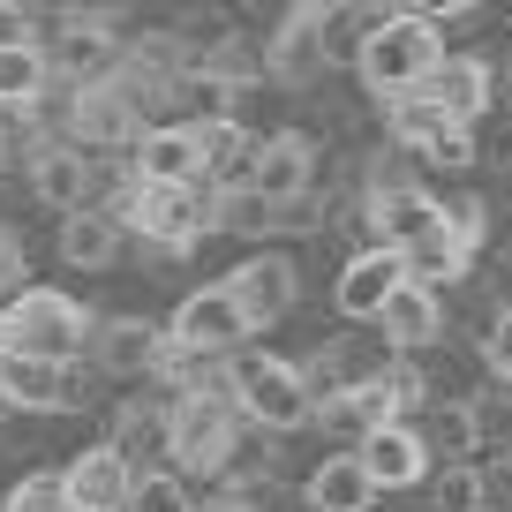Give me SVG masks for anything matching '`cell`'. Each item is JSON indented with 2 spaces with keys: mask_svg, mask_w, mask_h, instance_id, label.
I'll return each mask as SVG.
<instances>
[{
  "mask_svg": "<svg viewBox=\"0 0 512 512\" xmlns=\"http://www.w3.org/2000/svg\"><path fill=\"white\" fill-rule=\"evenodd\" d=\"M437 68H445V38H437L430 16L407 8V16H384L377 31H369L362 68H354V76H362L377 98H407V91H430Z\"/></svg>",
  "mask_w": 512,
  "mask_h": 512,
  "instance_id": "obj_1",
  "label": "cell"
},
{
  "mask_svg": "<svg viewBox=\"0 0 512 512\" xmlns=\"http://www.w3.org/2000/svg\"><path fill=\"white\" fill-rule=\"evenodd\" d=\"M226 392L241 400V415L256 422V430H272V437H287V430H302V422H317V392H309V369H294V362H279V354H256V347H241V354H226Z\"/></svg>",
  "mask_w": 512,
  "mask_h": 512,
  "instance_id": "obj_2",
  "label": "cell"
},
{
  "mask_svg": "<svg viewBox=\"0 0 512 512\" xmlns=\"http://www.w3.org/2000/svg\"><path fill=\"white\" fill-rule=\"evenodd\" d=\"M121 226H136V234H144L151 249H166V256H189L196 241L219 226V189H204V181H144L136 174V196H128Z\"/></svg>",
  "mask_w": 512,
  "mask_h": 512,
  "instance_id": "obj_3",
  "label": "cell"
},
{
  "mask_svg": "<svg viewBox=\"0 0 512 512\" xmlns=\"http://www.w3.org/2000/svg\"><path fill=\"white\" fill-rule=\"evenodd\" d=\"M241 430H249V415H241V400L226 392V384L174 392V467L181 475H226Z\"/></svg>",
  "mask_w": 512,
  "mask_h": 512,
  "instance_id": "obj_4",
  "label": "cell"
},
{
  "mask_svg": "<svg viewBox=\"0 0 512 512\" xmlns=\"http://www.w3.org/2000/svg\"><path fill=\"white\" fill-rule=\"evenodd\" d=\"M16 354H46V362H83V347L98 339V317L61 287H23L16 302H0Z\"/></svg>",
  "mask_w": 512,
  "mask_h": 512,
  "instance_id": "obj_5",
  "label": "cell"
},
{
  "mask_svg": "<svg viewBox=\"0 0 512 512\" xmlns=\"http://www.w3.org/2000/svg\"><path fill=\"white\" fill-rule=\"evenodd\" d=\"M166 339H174L181 354H196V362H211V354H241V347H249V309L234 302L226 279H219V287H196V294H181Z\"/></svg>",
  "mask_w": 512,
  "mask_h": 512,
  "instance_id": "obj_6",
  "label": "cell"
},
{
  "mask_svg": "<svg viewBox=\"0 0 512 512\" xmlns=\"http://www.w3.org/2000/svg\"><path fill=\"white\" fill-rule=\"evenodd\" d=\"M407 279H415V272H407V256L392 249V241H369L362 256H347V272H339V287H332V309L347 324H377L384 302H392Z\"/></svg>",
  "mask_w": 512,
  "mask_h": 512,
  "instance_id": "obj_7",
  "label": "cell"
},
{
  "mask_svg": "<svg viewBox=\"0 0 512 512\" xmlns=\"http://www.w3.org/2000/svg\"><path fill=\"white\" fill-rule=\"evenodd\" d=\"M354 452H362L377 490H415V482L437 475V452H430V437H422V422H384V430H369Z\"/></svg>",
  "mask_w": 512,
  "mask_h": 512,
  "instance_id": "obj_8",
  "label": "cell"
},
{
  "mask_svg": "<svg viewBox=\"0 0 512 512\" xmlns=\"http://www.w3.org/2000/svg\"><path fill=\"white\" fill-rule=\"evenodd\" d=\"M136 174L144 181H204L211 174L204 121H151L136 136Z\"/></svg>",
  "mask_w": 512,
  "mask_h": 512,
  "instance_id": "obj_9",
  "label": "cell"
},
{
  "mask_svg": "<svg viewBox=\"0 0 512 512\" xmlns=\"http://www.w3.org/2000/svg\"><path fill=\"white\" fill-rule=\"evenodd\" d=\"M0 407H23V415H61V407H76V362L8 354V362H0Z\"/></svg>",
  "mask_w": 512,
  "mask_h": 512,
  "instance_id": "obj_10",
  "label": "cell"
},
{
  "mask_svg": "<svg viewBox=\"0 0 512 512\" xmlns=\"http://www.w3.org/2000/svg\"><path fill=\"white\" fill-rule=\"evenodd\" d=\"M400 256H407V272L422 279V287H452V279L475 264V249H467V234L452 226V204H430L422 211V226L400 241Z\"/></svg>",
  "mask_w": 512,
  "mask_h": 512,
  "instance_id": "obj_11",
  "label": "cell"
},
{
  "mask_svg": "<svg viewBox=\"0 0 512 512\" xmlns=\"http://www.w3.org/2000/svg\"><path fill=\"white\" fill-rule=\"evenodd\" d=\"M226 287H234V302L249 309V332L294 317V302H302V272H294V256H249V264H234Z\"/></svg>",
  "mask_w": 512,
  "mask_h": 512,
  "instance_id": "obj_12",
  "label": "cell"
},
{
  "mask_svg": "<svg viewBox=\"0 0 512 512\" xmlns=\"http://www.w3.org/2000/svg\"><path fill=\"white\" fill-rule=\"evenodd\" d=\"M136 497V460L121 445H91L68 460V505L76 512H128Z\"/></svg>",
  "mask_w": 512,
  "mask_h": 512,
  "instance_id": "obj_13",
  "label": "cell"
},
{
  "mask_svg": "<svg viewBox=\"0 0 512 512\" xmlns=\"http://www.w3.org/2000/svg\"><path fill=\"white\" fill-rule=\"evenodd\" d=\"M144 106L121 91V76L113 83H91V91H76V106H68V136H83V144H128L136 151V136H144Z\"/></svg>",
  "mask_w": 512,
  "mask_h": 512,
  "instance_id": "obj_14",
  "label": "cell"
},
{
  "mask_svg": "<svg viewBox=\"0 0 512 512\" xmlns=\"http://www.w3.org/2000/svg\"><path fill=\"white\" fill-rule=\"evenodd\" d=\"M31 196L68 219V211H91L98 174H91V159H83L76 144H38V151H31Z\"/></svg>",
  "mask_w": 512,
  "mask_h": 512,
  "instance_id": "obj_15",
  "label": "cell"
},
{
  "mask_svg": "<svg viewBox=\"0 0 512 512\" xmlns=\"http://www.w3.org/2000/svg\"><path fill=\"white\" fill-rule=\"evenodd\" d=\"M384 422H407V415H400V392H392V377H369V384H347V392L317 400V430L354 437V445H362L369 430H384Z\"/></svg>",
  "mask_w": 512,
  "mask_h": 512,
  "instance_id": "obj_16",
  "label": "cell"
},
{
  "mask_svg": "<svg viewBox=\"0 0 512 512\" xmlns=\"http://www.w3.org/2000/svg\"><path fill=\"white\" fill-rule=\"evenodd\" d=\"M377 332H384V347H392V354H422V347H437V332H445V302H437V287L407 279V287L384 302Z\"/></svg>",
  "mask_w": 512,
  "mask_h": 512,
  "instance_id": "obj_17",
  "label": "cell"
},
{
  "mask_svg": "<svg viewBox=\"0 0 512 512\" xmlns=\"http://www.w3.org/2000/svg\"><path fill=\"white\" fill-rule=\"evenodd\" d=\"M91 354H98L106 377H151L159 354H166V332H159V324H144V317H106V324H98V339H91Z\"/></svg>",
  "mask_w": 512,
  "mask_h": 512,
  "instance_id": "obj_18",
  "label": "cell"
},
{
  "mask_svg": "<svg viewBox=\"0 0 512 512\" xmlns=\"http://www.w3.org/2000/svg\"><path fill=\"white\" fill-rule=\"evenodd\" d=\"M106 445H121L128 460H136V475H151V467H174V400H166V407L128 400L121 415H113V437H106Z\"/></svg>",
  "mask_w": 512,
  "mask_h": 512,
  "instance_id": "obj_19",
  "label": "cell"
},
{
  "mask_svg": "<svg viewBox=\"0 0 512 512\" xmlns=\"http://www.w3.org/2000/svg\"><path fill=\"white\" fill-rule=\"evenodd\" d=\"M302 497H309V512H369L384 490L369 482L362 452H332V460H317V467H309Z\"/></svg>",
  "mask_w": 512,
  "mask_h": 512,
  "instance_id": "obj_20",
  "label": "cell"
},
{
  "mask_svg": "<svg viewBox=\"0 0 512 512\" xmlns=\"http://www.w3.org/2000/svg\"><path fill=\"white\" fill-rule=\"evenodd\" d=\"M249 189H264L272 204H287V196H309L317 189V151H309V136H264V151H256V174Z\"/></svg>",
  "mask_w": 512,
  "mask_h": 512,
  "instance_id": "obj_21",
  "label": "cell"
},
{
  "mask_svg": "<svg viewBox=\"0 0 512 512\" xmlns=\"http://www.w3.org/2000/svg\"><path fill=\"white\" fill-rule=\"evenodd\" d=\"M264 76H279V83L324 76V16H309V8H287V23H279L272 46H264Z\"/></svg>",
  "mask_w": 512,
  "mask_h": 512,
  "instance_id": "obj_22",
  "label": "cell"
},
{
  "mask_svg": "<svg viewBox=\"0 0 512 512\" xmlns=\"http://www.w3.org/2000/svg\"><path fill=\"white\" fill-rule=\"evenodd\" d=\"M53 76H68L76 91H91V83H113V76H121V46H113V31L68 23V31L53 38Z\"/></svg>",
  "mask_w": 512,
  "mask_h": 512,
  "instance_id": "obj_23",
  "label": "cell"
},
{
  "mask_svg": "<svg viewBox=\"0 0 512 512\" xmlns=\"http://www.w3.org/2000/svg\"><path fill=\"white\" fill-rule=\"evenodd\" d=\"M46 91H53V53L38 38L0 46V113H31Z\"/></svg>",
  "mask_w": 512,
  "mask_h": 512,
  "instance_id": "obj_24",
  "label": "cell"
},
{
  "mask_svg": "<svg viewBox=\"0 0 512 512\" xmlns=\"http://www.w3.org/2000/svg\"><path fill=\"white\" fill-rule=\"evenodd\" d=\"M113 256H121V219L113 211H68L61 219V264L68 272H106Z\"/></svg>",
  "mask_w": 512,
  "mask_h": 512,
  "instance_id": "obj_25",
  "label": "cell"
},
{
  "mask_svg": "<svg viewBox=\"0 0 512 512\" xmlns=\"http://www.w3.org/2000/svg\"><path fill=\"white\" fill-rule=\"evenodd\" d=\"M430 91L445 98L460 121H482V113H490V98H497V68L482 61V53H445V68L430 76Z\"/></svg>",
  "mask_w": 512,
  "mask_h": 512,
  "instance_id": "obj_26",
  "label": "cell"
},
{
  "mask_svg": "<svg viewBox=\"0 0 512 512\" xmlns=\"http://www.w3.org/2000/svg\"><path fill=\"white\" fill-rule=\"evenodd\" d=\"M384 106H392V144H407V151L437 144V136L460 121V113H452L437 91H407V98H384Z\"/></svg>",
  "mask_w": 512,
  "mask_h": 512,
  "instance_id": "obj_27",
  "label": "cell"
},
{
  "mask_svg": "<svg viewBox=\"0 0 512 512\" xmlns=\"http://www.w3.org/2000/svg\"><path fill=\"white\" fill-rule=\"evenodd\" d=\"M422 437H430V452H452V460H475L482 437H475V407L467 400H445V407H422Z\"/></svg>",
  "mask_w": 512,
  "mask_h": 512,
  "instance_id": "obj_28",
  "label": "cell"
},
{
  "mask_svg": "<svg viewBox=\"0 0 512 512\" xmlns=\"http://www.w3.org/2000/svg\"><path fill=\"white\" fill-rule=\"evenodd\" d=\"M219 234H279V204L264 189H219Z\"/></svg>",
  "mask_w": 512,
  "mask_h": 512,
  "instance_id": "obj_29",
  "label": "cell"
},
{
  "mask_svg": "<svg viewBox=\"0 0 512 512\" xmlns=\"http://www.w3.org/2000/svg\"><path fill=\"white\" fill-rule=\"evenodd\" d=\"M0 512H76V505H68V467H31V475L8 490Z\"/></svg>",
  "mask_w": 512,
  "mask_h": 512,
  "instance_id": "obj_30",
  "label": "cell"
},
{
  "mask_svg": "<svg viewBox=\"0 0 512 512\" xmlns=\"http://www.w3.org/2000/svg\"><path fill=\"white\" fill-rule=\"evenodd\" d=\"M369 31H377V23L354 16V0H347V8H332V16H324V68H362Z\"/></svg>",
  "mask_w": 512,
  "mask_h": 512,
  "instance_id": "obj_31",
  "label": "cell"
},
{
  "mask_svg": "<svg viewBox=\"0 0 512 512\" xmlns=\"http://www.w3.org/2000/svg\"><path fill=\"white\" fill-rule=\"evenodd\" d=\"M430 490H437V505H430V512H482V505H490V497H482V467H475V460L437 467Z\"/></svg>",
  "mask_w": 512,
  "mask_h": 512,
  "instance_id": "obj_32",
  "label": "cell"
},
{
  "mask_svg": "<svg viewBox=\"0 0 512 512\" xmlns=\"http://www.w3.org/2000/svg\"><path fill=\"white\" fill-rule=\"evenodd\" d=\"M128 512H196V497H189V482H181V467H151V475H136Z\"/></svg>",
  "mask_w": 512,
  "mask_h": 512,
  "instance_id": "obj_33",
  "label": "cell"
},
{
  "mask_svg": "<svg viewBox=\"0 0 512 512\" xmlns=\"http://www.w3.org/2000/svg\"><path fill=\"white\" fill-rule=\"evenodd\" d=\"M467 407H475L482 452H512V392H482V400H467Z\"/></svg>",
  "mask_w": 512,
  "mask_h": 512,
  "instance_id": "obj_34",
  "label": "cell"
},
{
  "mask_svg": "<svg viewBox=\"0 0 512 512\" xmlns=\"http://www.w3.org/2000/svg\"><path fill=\"white\" fill-rule=\"evenodd\" d=\"M422 159L445 166V174H467V166H475V121H452L437 144H422Z\"/></svg>",
  "mask_w": 512,
  "mask_h": 512,
  "instance_id": "obj_35",
  "label": "cell"
},
{
  "mask_svg": "<svg viewBox=\"0 0 512 512\" xmlns=\"http://www.w3.org/2000/svg\"><path fill=\"white\" fill-rule=\"evenodd\" d=\"M482 369H490L497 384H512V309H497L490 332H482Z\"/></svg>",
  "mask_w": 512,
  "mask_h": 512,
  "instance_id": "obj_36",
  "label": "cell"
},
{
  "mask_svg": "<svg viewBox=\"0 0 512 512\" xmlns=\"http://www.w3.org/2000/svg\"><path fill=\"white\" fill-rule=\"evenodd\" d=\"M23 264H31V256H23V234H16V226H0V302H16V294L31 287Z\"/></svg>",
  "mask_w": 512,
  "mask_h": 512,
  "instance_id": "obj_37",
  "label": "cell"
},
{
  "mask_svg": "<svg viewBox=\"0 0 512 512\" xmlns=\"http://www.w3.org/2000/svg\"><path fill=\"white\" fill-rule=\"evenodd\" d=\"M317 226H324V196H317V189L279 204V234H317Z\"/></svg>",
  "mask_w": 512,
  "mask_h": 512,
  "instance_id": "obj_38",
  "label": "cell"
},
{
  "mask_svg": "<svg viewBox=\"0 0 512 512\" xmlns=\"http://www.w3.org/2000/svg\"><path fill=\"white\" fill-rule=\"evenodd\" d=\"M482 467V497H490L497 512H512V452H490V460H475Z\"/></svg>",
  "mask_w": 512,
  "mask_h": 512,
  "instance_id": "obj_39",
  "label": "cell"
},
{
  "mask_svg": "<svg viewBox=\"0 0 512 512\" xmlns=\"http://www.w3.org/2000/svg\"><path fill=\"white\" fill-rule=\"evenodd\" d=\"M31 31H38V0H0V46H16Z\"/></svg>",
  "mask_w": 512,
  "mask_h": 512,
  "instance_id": "obj_40",
  "label": "cell"
},
{
  "mask_svg": "<svg viewBox=\"0 0 512 512\" xmlns=\"http://www.w3.org/2000/svg\"><path fill=\"white\" fill-rule=\"evenodd\" d=\"M68 23H91V31H113V16H121L128 0H61Z\"/></svg>",
  "mask_w": 512,
  "mask_h": 512,
  "instance_id": "obj_41",
  "label": "cell"
},
{
  "mask_svg": "<svg viewBox=\"0 0 512 512\" xmlns=\"http://www.w3.org/2000/svg\"><path fill=\"white\" fill-rule=\"evenodd\" d=\"M407 8H415V16H430V23H452V16H467L475 0H407Z\"/></svg>",
  "mask_w": 512,
  "mask_h": 512,
  "instance_id": "obj_42",
  "label": "cell"
},
{
  "mask_svg": "<svg viewBox=\"0 0 512 512\" xmlns=\"http://www.w3.org/2000/svg\"><path fill=\"white\" fill-rule=\"evenodd\" d=\"M196 512H256V497H234V490H226V497H211V505H196Z\"/></svg>",
  "mask_w": 512,
  "mask_h": 512,
  "instance_id": "obj_43",
  "label": "cell"
},
{
  "mask_svg": "<svg viewBox=\"0 0 512 512\" xmlns=\"http://www.w3.org/2000/svg\"><path fill=\"white\" fill-rule=\"evenodd\" d=\"M354 8H369V16H407V0H354Z\"/></svg>",
  "mask_w": 512,
  "mask_h": 512,
  "instance_id": "obj_44",
  "label": "cell"
},
{
  "mask_svg": "<svg viewBox=\"0 0 512 512\" xmlns=\"http://www.w3.org/2000/svg\"><path fill=\"white\" fill-rule=\"evenodd\" d=\"M294 8H309V16H332V8H347V0H294Z\"/></svg>",
  "mask_w": 512,
  "mask_h": 512,
  "instance_id": "obj_45",
  "label": "cell"
},
{
  "mask_svg": "<svg viewBox=\"0 0 512 512\" xmlns=\"http://www.w3.org/2000/svg\"><path fill=\"white\" fill-rule=\"evenodd\" d=\"M8 354H16V339H8V317H0V362H8Z\"/></svg>",
  "mask_w": 512,
  "mask_h": 512,
  "instance_id": "obj_46",
  "label": "cell"
},
{
  "mask_svg": "<svg viewBox=\"0 0 512 512\" xmlns=\"http://www.w3.org/2000/svg\"><path fill=\"white\" fill-rule=\"evenodd\" d=\"M0 166H8V121H0Z\"/></svg>",
  "mask_w": 512,
  "mask_h": 512,
  "instance_id": "obj_47",
  "label": "cell"
},
{
  "mask_svg": "<svg viewBox=\"0 0 512 512\" xmlns=\"http://www.w3.org/2000/svg\"><path fill=\"white\" fill-rule=\"evenodd\" d=\"M482 512H497V505H482Z\"/></svg>",
  "mask_w": 512,
  "mask_h": 512,
  "instance_id": "obj_48",
  "label": "cell"
}]
</instances>
